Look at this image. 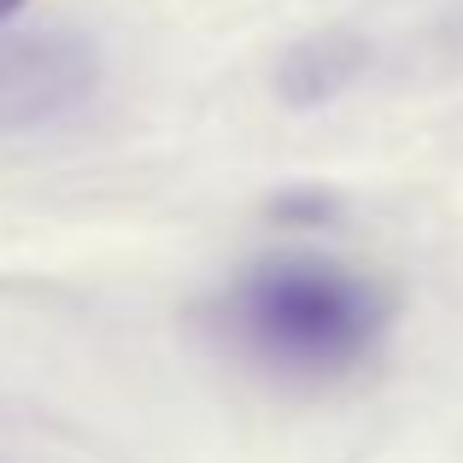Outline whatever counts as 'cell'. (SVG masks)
Returning <instances> with one entry per match:
<instances>
[{
	"instance_id": "3",
	"label": "cell",
	"mask_w": 463,
	"mask_h": 463,
	"mask_svg": "<svg viewBox=\"0 0 463 463\" xmlns=\"http://www.w3.org/2000/svg\"><path fill=\"white\" fill-rule=\"evenodd\" d=\"M358 71H364V42L346 35V30H328V35L299 42L294 53L282 59V94L294 106H317V100H328V94H340Z\"/></svg>"
},
{
	"instance_id": "2",
	"label": "cell",
	"mask_w": 463,
	"mask_h": 463,
	"mask_svg": "<svg viewBox=\"0 0 463 463\" xmlns=\"http://www.w3.org/2000/svg\"><path fill=\"white\" fill-rule=\"evenodd\" d=\"M94 89V53L77 42L0 47V124H35Z\"/></svg>"
},
{
	"instance_id": "1",
	"label": "cell",
	"mask_w": 463,
	"mask_h": 463,
	"mask_svg": "<svg viewBox=\"0 0 463 463\" xmlns=\"http://www.w3.org/2000/svg\"><path fill=\"white\" fill-rule=\"evenodd\" d=\"M229 328L282 370L328 375L375 346L382 299L335 264H264L229 294Z\"/></svg>"
},
{
	"instance_id": "4",
	"label": "cell",
	"mask_w": 463,
	"mask_h": 463,
	"mask_svg": "<svg viewBox=\"0 0 463 463\" xmlns=\"http://www.w3.org/2000/svg\"><path fill=\"white\" fill-rule=\"evenodd\" d=\"M24 6V0H0V18H12V12H18Z\"/></svg>"
}]
</instances>
